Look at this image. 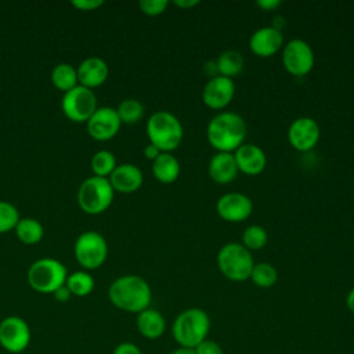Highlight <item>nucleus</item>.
<instances>
[{"mask_svg":"<svg viewBox=\"0 0 354 354\" xmlns=\"http://www.w3.org/2000/svg\"><path fill=\"white\" fill-rule=\"evenodd\" d=\"M144 155H145L147 159L155 160V159L160 155V151H159V148H156L153 144H148V145L144 148Z\"/></svg>","mask_w":354,"mask_h":354,"instance_id":"obj_39","label":"nucleus"},{"mask_svg":"<svg viewBox=\"0 0 354 354\" xmlns=\"http://www.w3.org/2000/svg\"><path fill=\"white\" fill-rule=\"evenodd\" d=\"M77 82L87 88L102 84L109 73L106 62L100 57H88L77 66Z\"/></svg>","mask_w":354,"mask_h":354,"instance_id":"obj_20","label":"nucleus"},{"mask_svg":"<svg viewBox=\"0 0 354 354\" xmlns=\"http://www.w3.org/2000/svg\"><path fill=\"white\" fill-rule=\"evenodd\" d=\"M19 221V213L14 205L0 201V234L15 228Z\"/></svg>","mask_w":354,"mask_h":354,"instance_id":"obj_31","label":"nucleus"},{"mask_svg":"<svg viewBox=\"0 0 354 354\" xmlns=\"http://www.w3.org/2000/svg\"><path fill=\"white\" fill-rule=\"evenodd\" d=\"M51 82L57 88L66 93L77 86V71L71 64H58L51 71Z\"/></svg>","mask_w":354,"mask_h":354,"instance_id":"obj_25","label":"nucleus"},{"mask_svg":"<svg viewBox=\"0 0 354 354\" xmlns=\"http://www.w3.org/2000/svg\"><path fill=\"white\" fill-rule=\"evenodd\" d=\"M109 183L113 188V191L130 194L137 191L144 181L142 171L138 169V166L133 163H122L116 165L115 170L109 176Z\"/></svg>","mask_w":354,"mask_h":354,"instance_id":"obj_18","label":"nucleus"},{"mask_svg":"<svg viewBox=\"0 0 354 354\" xmlns=\"http://www.w3.org/2000/svg\"><path fill=\"white\" fill-rule=\"evenodd\" d=\"M315 64L311 46L303 39H292L282 47V65L285 71L296 77L308 75Z\"/></svg>","mask_w":354,"mask_h":354,"instance_id":"obj_9","label":"nucleus"},{"mask_svg":"<svg viewBox=\"0 0 354 354\" xmlns=\"http://www.w3.org/2000/svg\"><path fill=\"white\" fill-rule=\"evenodd\" d=\"M246 133L243 118L227 111L216 113L206 127V138L217 152H235L245 142Z\"/></svg>","mask_w":354,"mask_h":354,"instance_id":"obj_1","label":"nucleus"},{"mask_svg":"<svg viewBox=\"0 0 354 354\" xmlns=\"http://www.w3.org/2000/svg\"><path fill=\"white\" fill-rule=\"evenodd\" d=\"M120 124L122 122L115 108L100 106L87 120V131L93 138L105 141L118 134Z\"/></svg>","mask_w":354,"mask_h":354,"instance_id":"obj_15","label":"nucleus"},{"mask_svg":"<svg viewBox=\"0 0 354 354\" xmlns=\"http://www.w3.org/2000/svg\"><path fill=\"white\" fill-rule=\"evenodd\" d=\"M249 279L256 286L267 289V288H271L275 285V282L278 279V271L271 263H267V261L254 263Z\"/></svg>","mask_w":354,"mask_h":354,"instance_id":"obj_26","label":"nucleus"},{"mask_svg":"<svg viewBox=\"0 0 354 354\" xmlns=\"http://www.w3.org/2000/svg\"><path fill=\"white\" fill-rule=\"evenodd\" d=\"M30 328L28 322L18 315H8L0 322V346L11 353L25 351L30 343Z\"/></svg>","mask_w":354,"mask_h":354,"instance_id":"obj_11","label":"nucleus"},{"mask_svg":"<svg viewBox=\"0 0 354 354\" xmlns=\"http://www.w3.org/2000/svg\"><path fill=\"white\" fill-rule=\"evenodd\" d=\"M65 285L69 289L71 295L77 296V297H83V296H87L93 292L94 279L86 271H75L71 275H68Z\"/></svg>","mask_w":354,"mask_h":354,"instance_id":"obj_27","label":"nucleus"},{"mask_svg":"<svg viewBox=\"0 0 354 354\" xmlns=\"http://www.w3.org/2000/svg\"><path fill=\"white\" fill-rule=\"evenodd\" d=\"M281 4H282V1H279V0H260V1L256 3V6L259 8H261L263 11H266V12L277 10Z\"/></svg>","mask_w":354,"mask_h":354,"instance_id":"obj_36","label":"nucleus"},{"mask_svg":"<svg viewBox=\"0 0 354 354\" xmlns=\"http://www.w3.org/2000/svg\"><path fill=\"white\" fill-rule=\"evenodd\" d=\"M346 306L354 314V288L346 296Z\"/></svg>","mask_w":354,"mask_h":354,"instance_id":"obj_41","label":"nucleus"},{"mask_svg":"<svg viewBox=\"0 0 354 354\" xmlns=\"http://www.w3.org/2000/svg\"><path fill=\"white\" fill-rule=\"evenodd\" d=\"M321 129L315 119L300 116L295 119L288 129V141L299 152L311 151L319 141Z\"/></svg>","mask_w":354,"mask_h":354,"instance_id":"obj_12","label":"nucleus"},{"mask_svg":"<svg viewBox=\"0 0 354 354\" xmlns=\"http://www.w3.org/2000/svg\"><path fill=\"white\" fill-rule=\"evenodd\" d=\"M216 212L224 221L242 223L253 212L252 199L242 192H227L216 202Z\"/></svg>","mask_w":354,"mask_h":354,"instance_id":"obj_13","label":"nucleus"},{"mask_svg":"<svg viewBox=\"0 0 354 354\" xmlns=\"http://www.w3.org/2000/svg\"><path fill=\"white\" fill-rule=\"evenodd\" d=\"M234 153L238 170L248 176L260 174L267 166L266 152L256 144L243 142Z\"/></svg>","mask_w":354,"mask_h":354,"instance_id":"obj_17","label":"nucleus"},{"mask_svg":"<svg viewBox=\"0 0 354 354\" xmlns=\"http://www.w3.org/2000/svg\"><path fill=\"white\" fill-rule=\"evenodd\" d=\"M108 256V245L105 238L97 231L82 232L75 242V257L79 264L87 270L102 266Z\"/></svg>","mask_w":354,"mask_h":354,"instance_id":"obj_8","label":"nucleus"},{"mask_svg":"<svg viewBox=\"0 0 354 354\" xmlns=\"http://www.w3.org/2000/svg\"><path fill=\"white\" fill-rule=\"evenodd\" d=\"M108 297L111 303L119 310L127 313H141L149 307L152 300V290L149 283L140 275L129 274L116 278L109 289Z\"/></svg>","mask_w":354,"mask_h":354,"instance_id":"obj_2","label":"nucleus"},{"mask_svg":"<svg viewBox=\"0 0 354 354\" xmlns=\"http://www.w3.org/2000/svg\"><path fill=\"white\" fill-rule=\"evenodd\" d=\"M137 329L138 332L149 340L159 339L166 330V319L165 317L155 308H145L144 311L137 314Z\"/></svg>","mask_w":354,"mask_h":354,"instance_id":"obj_21","label":"nucleus"},{"mask_svg":"<svg viewBox=\"0 0 354 354\" xmlns=\"http://www.w3.org/2000/svg\"><path fill=\"white\" fill-rule=\"evenodd\" d=\"M195 354H224L221 346L210 339H205L195 348Z\"/></svg>","mask_w":354,"mask_h":354,"instance_id":"obj_33","label":"nucleus"},{"mask_svg":"<svg viewBox=\"0 0 354 354\" xmlns=\"http://www.w3.org/2000/svg\"><path fill=\"white\" fill-rule=\"evenodd\" d=\"M216 261L220 272L232 282H243L249 279L254 266L252 252L238 242L223 245L217 253Z\"/></svg>","mask_w":354,"mask_h":354,"instance_id":"obj_5","label":"nucleus"},{"mask_svg":"<svg viewBox=\"0 0 354 354\" xmlns=\"http://www.w3.org/2000/svg\"><path fill=\"white\" fill-rule=\"evenodd\" d=\"M173 4L177 6L178 8L189 10V8L195 7V6H198L199 1H198V0H176V1H173Z\"/></svg>","mask_w":354,"mask_h":354,"instance_id":"obj_40","label":"nucleus"},{"mask_svg":"<svg viewBox=\"0 0 354 354\" xmlns=\"http://www.w3.org/2000/svg\"><path fill=\"white\" fill-rule=\"evenodd\" d=\"M68 278L66 267L51 257L39 259L28 270V282L39 293H54L64 286Z\"/></svg>","mask_w":354,"mask_h":354,"instance_id":"obj_6","label":"nucleus"},{"mask_svg":"<svg viewBox=\"0 0 354 354\" xmlns=\"http://www.w3.org/2000/svg\"><path fill=\"white\" fill-rule=\"evenodd\" d=\"M116 112H118V116L122 123L133 124V123H137L142 118L144 105L138 100L127 98V100H123L118 105Z\"/></svg>","mask_w":354,"mask_h":354,"instance_id":"obj_29","label":"nucleus"},{"mask_svg":"<svg viewBox=\"0 0 354 354\" xmlns=\"http://www.w3.org/2000/svg\"><path fill=\"white\" fill-rule=\"evenodd\" d=\"M53 295H54V299L58 300V301H68V300L71 299V296H72L71 292H69V289L66 288V285L58 288Z\"/></svg>","mask_w":354,"mask_h":354,"instance_id":"obj_37","label":"nucleus"},{"mask_svg":"<svg viewBox=\"0 0 354 354\" xmlns=\"http://www.w3.org/2000/svg\"><path fill=\"white\" fill-rule=\"evenodd\" d=\"M235 83L230 77L214 76L206 82L202 90L203 104L214 111L227 108L235 97Z\"/></svg>","mask_w":354,"mask_h":354,"instance_id":"obj_14","label":"nucleus"},{"mask_svg":"<svg viewBox=\"0 0 354 354\" xmlns=\"http://www.w3.org/2000/svg\"><path fill=\"white\" fill-rule=\"evenodd\" d=\"M181 173L178 159L171 152H160V155L152 160V174L162 184L174 183Z\"/></svg>","mask_w":354,"mask_h":354,"instance_id":"obj_22","label":"nucleus"},{"mask_svg":"<svg viewBox=\"0 0 354 354\" xmlns=\"http://www.w3.org/2000/svg\"><path fill=\"white\" fill-rule=\"evenodd\" d=\"M171 354H195V350L187 348V347H178L174 351H171Z\"/></svg>","mask_w":354,"mask_h":354,"instance_id":"obj_42","label":"nucleus"},{"mask_svg":"<svg viewBox=\"0 0 354 354\" xmlns=\"http://www.w3.org/2000/svg\"><path fill=\"white\" fill-rule=\"evenodd\" d=\"M216 65H217V71H218L220 76L232 79L242 72L245 59L241 53H238L235 50H227V51H223L217 57Z\"/></svg>","mask_w":354,"mask_h":354,"instance_id":"obj_23","label":"nucleus"},{"mask_svg":"<svg viewBox=\"0 0 354 354\" xmlns=\"http://www.w3.org/2000/svg\"><path fill=\"white\" fill-rule=\"evenodd\" d=\"M283 47V36L279 28L263 26L256 29L249 37L250 51L261 58H268L279 53Z\"/></svg>","mask_w":354,"mask_h":354,"instance_id":"obj_16","label":"nucleus"},{"mask_svg":"<svg viewBox=\"0 0 354 354\" xmlns=\"http://www.w3.org/2000/svg\"><path fill=\"white\" fill-rule=\"evenodd\" d=\"M15 232L19 241H22L26 245H33L37 243L43 235H44V228L40 221L32 217H25L19 218V221L15 225Z\"/></svg>","mask_w":354,"mask_h":354,"instance_id":"obj_24","label":"nucleus"},{"mask_svg":"<svg viewBox=\"0 0 354 354\" xmlns=\"http://www.w3.org/2000/svg\"><path fill=\"white\" fill-rule=\"evenodd\" d=\"M203 72L209 76V79L214 77L218 75V71H217V65H216V61H207L203 64Z\"/></svg>","mask_w":354,"mask_h":354,"instance_id":"obj_38","label":"nucleus"},{"mask_svg":"<svg viewBox=\"0 0 354 354\" xmlns=\"http://www.w3.org/2000/svg\"><path fill=\"white\" fill-rule=\"evenodd\" d=\"M147 136L149 144H153L160 152H173L183 142L184 129L178 118L173 113L156 111L147 122Z\"/></svg>","mask_w":354,"mask_h":354,"instance_id":"obj_4","label":"nucleus"},{"mask_svg":"<svg viewBox=\"0 0 354 354\" xmlns=\"http://www.w3.org/2000/svg\"><path fill=\"white\" fill-rule=\"evenodd\" d=\"M115 167H116V159L113 153L106 149L97 151L91 158V169L94 171V176H98V177L111 176Z\"/></svg>","mask_w":354,"mask_h":354,"instance_id":"obj_30","label":"nucleus"},{"mask_svg":"<svg viewBox=\"0 0 354 354\" xmlns=\"http://www.w3.org/2000/svg\"><path fill=\"white\" fill-rule=\"evenodd\" d=\"M62 112L73 122H87L97 109V98L91 88L77 84L64 93L61 101Z\"/></svg>","mask_w":354,"mask_h":354,"instance_id":"obj_10","label":"nucleus"},{"mask_svg":"<svg viewBox=\"0 0 354 354\" xmlns=\"http://www.w3.org/2000/svg\"><path fill=\"white\" fill-rule=\"evenodd\" d=\"M207 171L210 178L217 184H230L239 173L234 153L231 152H216L209 160Z\"/></svg>","mask_w":354,"mask_h":354,"instance_id":"obj_19","label":"nucleus"},{"mask_svg":"<svg viewBox=\"0 0 354 354\" xmlns=\"http://www.w3.org/2000/svg\"><path fill=\"white\" fill-rule=\"evenodd\" d=\"M268 242V234L264 227L259 224H252L246 227L242 232V245L248 250H260L263 249Z\"/></svg>","mask_w":354,"mask_h":354,"instance_id":"obj_28","label":"nucleus"},{"mask_svg":"<svg viewBox=\"0 0 354 354\" xmlns=\"http://www.w3.org/2000/svg\"><path fill=\"white\" fill-rule=\"evenodd\" d=\"M167 6H169L167 0H141L138 3L140 10L145 15H149V17H156V15L163 14L166 11Z\"/></svg>","mask_w":354,"mask_h":354,"instance_id":"obj_32","label":"nucleus"},{"mask_svg":"<svg viewBox=\"0 0 354 354\" xmlns=\"http://www.w3.org/2000/svg\"><path fill=\"white\" fill-rule=\"evenodd\" d=\"M210 330V318L207 313L198 307H191L181 311L173 325L171 335L180 347L195 348L202 343Z\"/></svg>","mask_w":354,"mask_h":354,"instance_id":"obj_3","label":"nucleus"},{"mask_svg":"<svg viewBox=\"0 0 354 354\" xmlns=\"http://www.w3.org/2000/svg\"><path fill=\"white\" fill-rule=\"evenodd\" d=\"M113 188L106 177L86 178L77 191V203L83 212L98 214L106 210L113 201Z\"/></svg>","mask_w":354,"mask_h":354,"instance_id":"obj_7","label":"nucleus"},{"mask_svg":"<svg viewBox=\"0 0 354 354\" xmlns=\"http://www.w3.org/2000/svg\"><path fill=\"white\" fill-rule=\"evenodd\" d=\"M72 4L79 10L91 11V10H95V8L101 7L104 4V1L102 0H73Z\"/></svg>","mask_w":354,"mask_h":354,"instance_id":"obj_35","label":"nucleus"},{"mask_svg":"<svg viewBox=\"0 0 354 354\" xmlns=\"http://www.w3.org/2000/svg\"><path fill=\"white\" fill-rule=\"evenodd\" d=\"M112 354H142V353L137 344L130 342H123L113 348Z\"/></svg>","mask_w":354,"mask_h":354,"instance_id":"obj_34","label":"nucleus"}]
</instances>
